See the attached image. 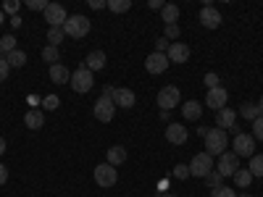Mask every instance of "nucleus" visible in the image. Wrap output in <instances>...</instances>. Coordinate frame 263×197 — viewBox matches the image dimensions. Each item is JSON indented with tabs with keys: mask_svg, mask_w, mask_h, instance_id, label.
I'll return each mask as SVG.
<instances>
[{
	"mask_svg": "<svg viewBox=\"0 0 263 197\" xmlns=\"http://www.w3.org/2000/svg\"><path fill=\"white\" fill-rule=\"evenodd\" d=\"M227 145H229V137H227V131L224 129H208V134H205V152L213 158V155H224L227 152Z\"/></svg>",
	"mask_w": 263,
	"mask_h": 197,
	"instance_id": "nucleus-1",
	"label": "nucleus"
},
{
	"mask_svg": "<svg viewBox=\"0 0 263 197\" xmlns=\"http://www.w3.org/2000/svg\"><path fill=\"white\" fill-rule=\"evenodd\" d=\"M90 18L87 16H82V13H74V16H69L66 18V24H63V32H66V37H74V40H82V37H87L90 34Z\"/></svg>",
	"mask_w": 263,
	"mask_h": 197,
	"instance_id": "nucleus-2",
	"label": "nucleus"
},
{
	"mask_svg": "<svg viewBox=\"0 0 263 197\" xmlns=\"http://www.w3.org/2000/svg\"><path fill=\"white\" fill-rule=\"evenodd\" d=\"M232 147H234V155L237 158H253L255 155V137L237 131L234 140H232Z\"/></svg>",
	"mask_w": 263,
	"mask_h": 197,
	"instance_id": "nucleus-3",
	"label": "nucleus"
},
{
	"mask_svg": "<svg viewBox=\"0 0 263 197\" xmlns=\"http://www.w3.org/2000/svg\"><path fill=\"white\" fill-rule=\"evenodd\" d=\"M116 182H119V171H116V166H111L108 161L100 163V166H95V184H98V187L111 189Z\"/></svg>",
	"mask_w": 263,
	"mask_h": 197,
	"instance_id": "nucleus-4",
	"label": "nucleus"
},
{
	"mask_svg": "<svg viewBox=\"0 0 263 197\" xmlns=\"http://www.w3.org/2000/svg\"><path fill=\"white\" fill-rule=\"evenodd\" d=\"M211 171H213V158L208 155V152H197V155H192V161H190V176L205 179Z\"/></svg>",
	"mask_w": 263,
	"mask_h": 197,
	"instance_id": "nucleus-5",
	"label": "nucleus"
},
{
	"mask_svg": "<svg viewBox=\"0 0 263 197\" xmlns=\"http://www.w3.org/2000/svg\"><path fill=\"white\" fill-rule=\"evenodd\" d=\"M71 90L74 92H79V95H84V92H90L92 90V87H95V79H92V71L90 69H84V66H82V69H77L74 74H71Z\"/></svg>",
	"mask_w": 263,
	"mask_h": 197,
	"instance_id": "nucleus-6",
	"label": "nucleus"
},
{
	"mask_svg": "<svg viewBox=\"0 0 263 197\" xmlns=\"http://www.w3.org/2000/svg\"><path fill=\"white\" fill-rule=\"evenodd\" d=\"M158 105H161V111H171L174 105H182V92H179V87L166 84L163 90L158 92Z\"/></svg>",
	"mask_w": 263,
	"mask_h": 197,
	"instance_id": "nucleus-7",
	"label": "nucleus"
},
{
	"mask_svg": "<svg viewBox=\"0 0 263 197\" xmlns=\"http://www.w3.org/2000/svg\"><path fill=\"white\" fill-rule=\"evenodd\" d=\"M92 113H95V119L103 121V124L114 121V116H116V103H114L111 97H98V100H95V108H92Z\"/></svg>",
	"mask_w": 263,
	"mask_h": 197,
	"instance_id": "nucleus-8",
	"label": "nucleus"
},
{
	"mask_svg": "<svg viewBox=\"0 0 263 197\" xmlns=\"http://www.w3.org/2000/svg\"><path fill=\"white\" fill-rule=\"evenodd\" d=\"M218 173H221V176L227 179V176H234V173L239 171V158L234 155V152H224L221 158H218Z\"/></svg>",
	"mask_w": 263,
	"mask_h": 197,
	"instance_id": "nucleus-9",
	"label": "nucleus"
},
{
	"mask_svg": "<svg viewBox=\"0 0 263 197\" xmlns=\"http://www.w3.org/2000/svg\"><path fill=\"white\" fill-rule=\"evenodd\" d=\"M190 48L184 45V42H171L168 45V50H166V58H168V63H187L190 61Z\"/></svg>",
	"mask_w": 263,
	"mask_h": 197,
	"instance_id": "nucleus-10",
	"label": "nucleus"
},
{
	"mask_svg": "<svg viewBox=\"0 0 263 197\" xmlns=\"http://www.w3.org/2000/svg\"><path fill=\"white\" fill-rule=\"evenodd\" d=\"M66 8L61 6V3H50L48 8H45V21H48V27H63L66 24Z\"/></svg>",
	"mask_w": 263,
	"mask_h": 197,
	"instance_id": "nucleus-11",
	"label": "nucleus"
},
{
	"mask_svg": "<svg viewBox=\"0 0 263 197\" xmlns=\"http://www.w3.org/2000/svg\"><path fill=\"white\" fill-rule=\"evenodd\" d=\"M187 126H182V124H177V121H168L166 124V140L171 142V145H184L187 142Z\"/></svg>",
	"mask_w": 263,
	"mask_h": 197,
	"instance_id": "nucleus-12",
	"label": "nucleus"
},
{
	"mask_svg": "<svg viewBox=\"0 0 263 197\" xmlns=\"http://www.w3.org/2000/svg\"><path fill=\"white\" fill-rule=\"evenodd\" d=\"M227 100H229V92L224 90V87L208 90V95H205V105L213 108V111H221V108H227Z\"/></svg>",
	"mask_w": 263,
	"mask_h": 197,
	"instance_id": "nucleus-13",
	"label": "nucleus"
},
{
	"mask_svg": "<svg viewBox=\"0 0 263 197\" xmlns=\"http://www.w3.org/2000/svg\"><path fill=\"white\" fill-rule=\"evenodd\" d=\"M145 69H147L150 74H163V71L168 69V58H166L163 53H150V55L145 58Z\"/></svg>",
	"mask_w": 263,
	"mask_h": 197,
	"instance_id": "nucleus-14",
	"label": "nucleus"
},
{
	"mask_svg": "<svg viewBox=\"0 0 263 197\" xmlns=\"http://www.w3.org/2000/svg\"><path fill=\"white\" fill-rule=\"evenodd\" d=\"M221 13H218L213 6H205L203 11H200V24L205 27V29H218V27H221Z\"/></svg>",
	"mask_w": 263,
	"mask_h": 197,
	"instance_id": "nucleus-15",
	"label": "nucleus"
},
{
	"mask_svg": "<svg viewBox=\"0 0 263 197\" xmlns=\"http://www.w3.org/2000/svg\"><path fill=\"white\" fill-rule=\"evenodd\" d=\"M111 100L116 103V108H132L137 97H135V92H132V90H126V87H116Z\"/></svg>",
	"mask_w": 263,
	"mask_h": 197,
	"instance_id": "nucleus-16",
	"label": "nucleus"
},
{
	"mask_svg": "<svg viewBox=\"0 0 263 197\" xmlns=\"http://www.w3.org/2000/svg\"><path fill=\"white\" fill-rule=\"evenodd\" d=\"M234 121H237V113L232 111V108H221V111L216 113V126L218 129H234Z\"/></svg>",
	"mask_w": 263,
	"mask_h": 197,
	"instance_id": "nucleus-17",
	"label": "nucleus"
},
{
	"mask_svg": "<svg viewBox=\"0 0 263 197\" xmlns=\"http://www.w3.org/2000/svg\"><path fill=\"white\" fill-rule=\"evenodd\" d=\"M182 116L187 119V121H197L203 116V105L197 103V100H187V103H182Z\"/></svg>",
	"mask_w": 263,
	"mask_h": 197,
	"instance_id": "nucleus-18",
	"label": "nucleus"
},
{
	"mask_svg": "<svg viewBox=\"0 0 263 197\" xmlns=\"http://www.w3.org/2000/svg\"><path fill=\"white\" fill-rule=\"evenodd\" d=\"M84 69H90V71L105 69V53L103 50H92L90 55H87V61H84Z\"/></svg>",
	"mask_w": 263,
	"mask_h": 197,
	"instance_id": "nucleus-19",
	"label": "nucleus"
},
{
	"mask_svg": "<svg viewBox=\"0 0 263 197\" xmlns=\"http://www.w3.org/2000/svg\"><path fill=\"white\" fill-rule=\"evenodd\" d=\"M50 79L55 84H69L71 82V74H69V69H66L63 63H53L50 66Z\"/></svg>",
	"mask_w": 263,
	"mask_h": 197,
	"instance_id": "nucleus-20",
	"label": "nucleus"
},
{
	"mask_svg": "<svg viewBox=\"0 0 263 197\" xmlns=\"http://www.w3.org/2000/svg\"><path fill=\"white\" fill-rule=\"evenodd\" d=\"M24 124H27V129H32V131H37V129H42V124H45V116H42V111H27V116H24Z\"/></svg>",
	"mask_w": 263,
	"mask_h": 197,
	"instance_id": "nucleus-21",
	"label": "nucleus"
},
{
	"mask_svg": "<svg viewBox=\"0 0 263 197\" xmlns=\"http://www.w3.org/2000/svg\"><path fill=\"white\" fill-rule=\"evenodd\" d=\"M126 161V150L121 145H114V147H108V163L111 166H121Z\"/></svg>",
	"mask_w": 263,
	"mask_h": 197,
	"instance_id": "nucleus-22",
	"label": "nucleus"
},
{
	"mask_svg": "<svg viewBox=\"0 0 263 197\" xmlns=\"http://www.w3.org/2000/svg\"><path fill=\"white\" fill-rule=\"evenodd\" d=\"M161 16H163L166 24H177V18H179V6H174V3H163Z\"/></svg>",
	"mask_w": 263,
	"mask_h": 197,
	"instance_id": "nucleus-23",
	"label": "nucleus"
},
{
	"mask_svg": "<svg viewBox=\"0 0 263 197\" xmlns=\"http://www.w3.org/2000/svg\"><path fill=\"white\" fill-rule=\"evenodd\" d=\"M239 116L248 119V121H255L260 116V108L255 103H242V108H239Z\"/></svg>",
	"mask_w": 263,
	"mask_h": 197,
	"instance_id": "nucleus-24",
	"label": "nucleus"
},
{
	"mask_svg": "<svg viewBox=\"0 0 263 197\" xmlns=\"http://www.w3.org/2000/svg\"><path fill=\"white\" fill-rule=\"evenodd\" d=\"M8 66H11V69H21V66H27V53H21L18 48L13 50V53H8Z\"/></svg>",
	"mask_w": 263,
	"mask_h": 197,
	"instance_id": "nucleus-25",
	"label": "nucleus"
},
{
	"mask_svg": "<svg viewBox=\"0 0 263 197\" xmlns=\"http://www.w3.org/2000/svg\"><path fill=\"white\" fill-rule=\"evenodd\" d=\"M63 37H66V32H63V27H48V42L53 48H58L61 42H63Z\"/></svg>",
	"mask_w": 263,
	"mask_h": 197,
	"instance_id": "nucleus-26",
	"label": "nucleus"
},
{
	"mask_svg": "<svg viewBox=\"0 0 263 197\" xmlns=\"http://www.w3.org/2000/svg\"><path fill=\"white\" fill-rule=\"evenodd\" d=\"M234 182H237V187L248 189V187H250V182H253V173H250L248 168H239V171L234 173Z\"/></svg>",
	"mask_w": 263,
	"mask_h": 197,
	"instance_id": "nucleus-27",
	"label": "nucleus"
},
{
	"mask_svg": "<svg viewBox=\"0 0 263 197\" xmlns=\"http://www.w3.org/2000/svg\"><path fill=\"white\" fill-rule=\"evenodd\" d=\"M248 171L253 173V176H263V155H253V158H250Z\"/></svg>",
	"mask_w": 263,
	"mask_h": 197,
	"instance_id": "nucleus-28",
	"label": "nucleus"
},
{
	"mask_svg": "<svg viewBox=\"0 0 263 197\" xmlns=\"http://www.w3.org/2000/svg\"><path fill=\"white\" fill-rule=\"evenodd\" d=\"M108 8L114 13H124V11L132 8V0H108Z\"/></svg>",
	"mask_w": 263,
	"mask_h": 197,
	"instance_id": "nucleus-29",
	"label": "nucleus"
},
{
	"mask_svg": "<svg viewBox=\"0 0 263 197\" xmlns=\"http://www.w3.org/2000/svg\"><path fill=\"white\" fill-rule=\"evenodd\" d=\"M58 58H61V53H58V48H53V45H48L45 50H42V61H45V63H58Z\"/></svg>",
	"mask_w": 263,
	"mask_h": 197,
	"instance_id": "nucleus-30",
	"label": "nucleus"
},
{
	"mask_svg": "<svg viewBox=\"0 0 263 197\" xmlns=\"http://www.w3.org/2000/svg\"><path fill=\"white\" fill-rule=\"evenodd\" d=\"M0 48H3V53H13L16 50V37L13 34H6L3 40H0Z\"/></svg>",
	"mask_w": 263,
	"mask_h": 197,
	"instance_id": "nucleus-31",
	"label": "nucleus"
},
{
	"mask_svg": "<svg viewBox=\"0 0 263 197\" xmlns=\"http://www.w3.org/2000/svg\"><path fill=\"white\" fill-rule=\"evenodd\" d=\"M205 182H208V184H211L213 189H218V187H224V184H221V182H224V176H221V173H218V171H211L208 176H205Z\"/></svg>",
	"mask_w": 263,
	"mask_h": 197,
	"instance_id": "nucleus-32",
	"label": "nucleus"
},
{
	"mask_svg": "<svg viewBox=\"0 0 263 197\" xmlns=\"http://www.w3.org/2000/svg\"><path fill=\"white\" fill-rule=\"evenodd\" d=\"M174 179H190V166H184V163L174 166Z\"/></svg>",
	"mask_w": 263,
	"mask_h": 197,
	"instance_id": "nucleus-33",
	"label": "nucleus"
},
{
	"mask_svg": "<svg viewBox=\"0 0 263 197\" xmlns=\"http://www.w3.org/2000/svg\"><path fill=\"white\" fill-rule=\"evenodd\" d=\"M211 197H237V192L232 187H218V189L211 192Z\"/></svg>",
	"mask_w": 263,
	"mask_h": 197,
	"instance_id": "nucleus-34",
	"label": "nucleus"
},
{
	"mask_svg": "<svg viewBox=\"0 0 263 197\" xmlns=\"http://www.w3.org/2000/svg\"><path fill=\"white\" fill-rule=\"evenodd\" d=\"M253 137L263 142V116H258V119L253 121Z\"/></svg>",
	"mask_w": 263,
	"mask_h": 197,
	"instance_id": "nucleus-35",
	"label": "nucleus"
},
{
	"mask_svg": "<svg viewBox=\"0 0 263 197\" xmlns=\"http://www.w3.org/2000/svg\"><path fill=\"white\" fill-rule=\"evenodd\" d=\"M50 3H48V0H27V8L29 11H45Z\"/></svg>",
	"mask_w": 263,
	"mask_h": 197,
	"instance_id": "nucleus-36",
	"label": "nucleus"
},
{
	"mask_svg": "<svg viewBox=\"0 0 263 197\" xmlns=\"http://www.w3.org/2000/svg\"><path fill=\"white\" fill-rule=\"evenodd\" d=\"M203 82H205V87H208V90H216V87H218V74H213V71H208Z\"/></svg>",
	"mask_w": 263,
	"mask_h": 197,
	"instance_id": "nucleus-37",
	"label": "nucleus"
},
{
	"mask_svg": "<svg viewBox=\"0 0 263 197\" xmlns=\"http://www.w3.org/2000/svg\"><path fill=\"white\" fill-rule=\"evenodd\" d=\"M8 74H11L8 61H6V58H0V82H6V79H8Z\"/></svg>",
	"mask_w": 263,
	"mask_h": 197,
	"instance_id": "nucleus-38",
	"label": "nucleus"
},
{
	"mask_svg": "<svg viewBox=\"0 0 263 197\" xmlns=\"http://www.w3.org/2000/svg\"><path fill=\"white\" fill-rule=\"evenodd\" d=\"M179 37V27L177 24H166V40L171 42V40H177Z\"/></svg>",
	"mask_w": 263,
	"mask_h": 197,
	"instance_id": "nucleus-39",
	"label": "nucleus"
},
{
	"mask_svg": "<svg viewBox=\"0 0 263 197\" xmlns=\"http://www.w3.org/2000/svg\"><path fill=\"white\" fill-rule=\"evenodd\" d=\"M168 45H171V42H168L166 37H158V40H156V53H163V55H166Z\"/></svg>",
	"mask_w": 263,
	"mask_h": 197,
	"instance_id": "nucleus-40",
	"label": "nucleus"
},
{
	"mask_svg": "<svg viewBox=\"0 0 263 197\" xmlns=\"http://www.w3.org/2000/svg\"><path fill=\"white\" fill-rule=\"evenodd\" d=\"M21 6L18 3H3V8H0V11H3V13H13L16 16V11H18Z\"/></svg>",
	"mask_w": 263,
	"mask_h": 197,
	"instance_id": "nucleus-41",
	"label": "nucleus"
},
{
	"mask_svg": "<svg viewBox=\"0 0 263 197\" xmlns=\"http://www.w3.org/2000/svg\"><path fill=\"white\" fill-rule=\"evenodd\" d=\"M45 108H48V111H55V108H58V97H55V95L45 97Z\"/></svg>",
	"mask_w": 263,
	"mask_h": 197,
	"instance_id": "nucleus-42",
	"label": "nucleus"
},
{
	"mask_svg": "<svg viewBox=\"0 0 263 197\" xmlns=\"http://www.w3.org/2000/svg\"><path fill=\"white\" fill-rule=\"evenodd\" d=\"M90 8L100 11V8H108V3H105V0H90Z\"/></svg>",
	"mask_w": 263,
	"mask_h": 197,
	"instance_id": "nucleus-43",
	"label": "nucleus"
},
{
	"mask_svg": "<svg viewBox=\"0 0 263 197\" xmlns=\"http://www.w3.org/2000/svg\"><path fill=\"white\" fill-rule=\"evenodd\" d=\"M6 182H8V168L0 163V184H6Z\"/></svg>",
	"mask_w": 263,
	"mask_h": 197,
	"instance_id": "nucleus-44",
	"label": "nucleus"
},
{
	"mask_svg": "<svg viewBox=\"0 0 263 197\" xmlns=\"http://www.w3.org/2000/svg\"><path fill=\"white\" fill-rule=\"evenodd\" d=\"M147 8H163L161 0H147Z\"/></svg>",
	"mask_w": 263,
	"mask_h": 197,
	"instance_id": "nucleus-45",
	"label": "nucleus"
},
{
	"mask_svg": "<svg viewBox=\"0 0 263 197\" xmlns=\"http://www.w3.org/2000/svg\"><path fill=\"white\" fill-rule=\"evenodd\" d=\"M11 27H13V29H18V27H21V18H18V16H13V18H11Z\"/></svg>",
	"mask_w": 263,
	"mask_h": 197,
	"instance_id": "nucleus-46",
	"label": "nucleus"
},
{
	"mask_svg": "<svg viewBox=\"0 0 263 197\" xmlns=\"http://www.w3.org/2000/svg\"><path fill=\"white\" fill-rule=\"evenodd\" d=\"M3 152H6V140L0 137V155H3Z\"/></svg>",
	"mask_w": 263,
	"mask_h": 197,
	"instance_id": "nucleus-47",
	"label": "nucleus"
},
{
	"mask_svg": "<svg viewBox=\"0 0 263 197\" xmlns=\"http://www.w3.org/2000/svg\"><path fill=\"white\" fill-rule=\"evenodd\" d=\"M3 21H6V13H3V11H0V24H3Z\"/></svg>",
	"mask_w": 263,
	"mask_h": 197,
	"instance_id": "nucleus-48",
	"label": "nucleus"
},
{
	"mask_svg": "<svg viewBox=\"0 0 263 197\" xmlns=\"http://www.w3.org/2000/svg\"><path fill=\"white\" fill-rule=\"evenodd\" d=\"M258 108H260V116H263V97H260V103H258Z\"/></svg>",
	"mask_w": 263,
	"mask_h": 197,
	"instance_id": "nucleus-49",
	"label": "nucleus"
},
{
	"mask_svg": "<svg viewBox=\"0 0 263 197\" xmlns=\"http://www.w3.org/2000/svg\"><path fill=\"white\" fill-rule=\"evenodd\" d=\"M0 58H3V48H0Z\"/></svg>",
	"mask_w": 263,
	"mask_h": 197,
	"instance_id": "nucleus-50",
	"label": "nucleus"
},
{
	"mask_svg": "<svg viewBox=\"0 0 263 197\" xmlns=\"http://www.w3.org/2000/svg\"><path fill=\"white\" fill-rule=\"evenodd\" d=\"M239 197H250V194H239Z\"/></svg>",
	"mask_w": 263,
	"mask_h": 197,
	"instance_id": "nucleus-51",
	"label": "nucleus"
}]
</instances>
